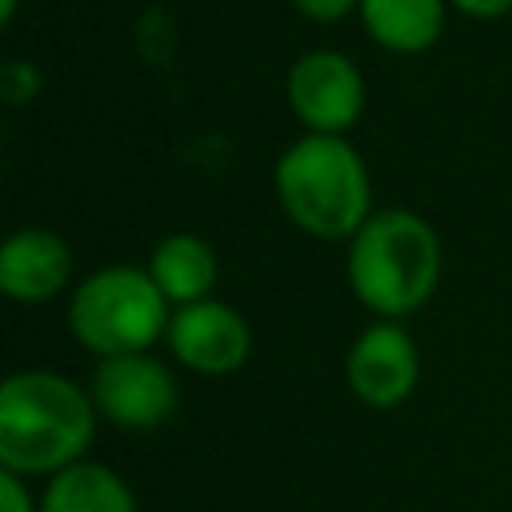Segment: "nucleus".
<instances>
[{
	"label": "nucleus",
	"mask_w": 512,
	"mask_h": 512,
	"mask_svg": "<svg viewBox=\"0 0 512 512\" xmlns=\"http://www.w3.org/2000/svg\"><path fill=\"white\" fill-rule=\"evenodd\" d=\"M92 392L52 368H24L0 384V468L56 476L84 460L96 436Z\"/></svg>",
	"instance_id": "f257e3e1"
},
{
	"label": "nucleus",
	"mask_w": 512,
	"mask_h": 512,
	"mask_svg": "<svg viewBox=\"0 0 512 512\" xmlns=\"http://www.w3.org/2000/svg\"><path fill=\"white\" fill-rule=\"evenodd\" d=\"M348 284L376 320L420 312L440 284V240L408 208H380L348 240Z\"/></svg>",
	"instance_id": "f03ea898"
},
{
	"label": "nucleus",
	"mask_w": 512,
	"mask_h": 512,
	"mask_svg": "<svg viewBox=\"0 0 512 512\" xmlns=\"http://www.w3.org/2000/svg\"><path fill=\"white\" fill-rule=\"evenodd\" d=\"M276 200L284 216L320 240H352L372 216L364 156L344 136L304 132L276 160Z\"/></svg>",
	"instance_id": "7ed1b4c3"
},
{
	"label": "nucleus",
	"mask_w": 512,
	"mask_h": 512,
	"mask_svg": "<svg viewBox=\"0 0 512 512\" xmlns=\"http://www.w3.org/2000/svg\"><path fill=\"white\" fill-rule=\"evenodd\" d=\"M168 296L156 288L148 268L136 264H104L72 288L68 328L80 348L100 360L148 352L160 336H168Z\"/></svg>",
	"instance_id": "20e7f679"
},
{
	"label": "nucleus",
	"mask_w": 512,
	"mask_h": 512,
	"mask_svg": "<svg viewBox=\"0 0 512 512\" xmlns=\"http://www.w3.org/2000/svg\"><path fill=\"white\" fill-rule=\"evenodd\" d=\"M88 392H92L96 412L108 424L128 428V432H144V428L164 424L180 400L172 368L164 360H156L152 352L100 360Z\"/></svg>",
	"instance_id": "39448f33"
},
{
	"label": "nucleus",
	"mask_w": 512,
	"mask_h": 512,
	"mask_svg": "<svg viewBox=\"0 0 512 512\" xmlns=\"http://www.w3.org/2000/svg\"><path fill=\"white\" fill-rule=\"evenodd\" d=\"M284 92L296 120L320 136H344L364 112V76L344 52L332 48L296 56Z\"/></svg>",
	"instance_id": "423d86ee"
},
{
	"label": "nucleus",
	"mask_w": 512,
	"mask_h": 512,
	"mask_svg": "<svg viewBox=\"0 0 512 512\" xmlns=\"http://www.w3.org/2000/svg\"><path fill=\"white\" fill-rule=\"evenodd\" d=\"M164 340H168L172 360L196 376H232L252 356L248 320L216 296L176 308Z\"/></svg>",
	"instance_id": "0eeeda50"
},
{
	"label": "nucleus",
	"mask_w": 512,
	"mask_h": 512,
	"mask_svg": "<svg viewBox=\"0 0 512 512\" xmlns=\"http://www.w3.org/2000/svg\"><path fill=\"white\" fill-rule=\"evenodd\" d=\"M344 376L356 400L368 408H400L420 380L416 340L400 320H372L348 348Z\"/></svg>",
	"instance_id": "6e6552de"
},
{
	"label": "nucleus",
	"mask_w": 512,
	"mask_h": 512,
	"mask_svg": "<svg viewBox=\"0 0 512 512\" xmlns=\"http://www.w3.org/2000/svg\"><path fill=\"white\" fill-rule=\"evenodd\" d=\"M72 280V248L52 228H16L0 248V288L20 304H44Z\"/></svg>",
	"instance_id": "1a4fd4ad"
},
{
	"label": "nucleus",
	"mask_w": 512,
	"mask_h": 512,
	"mask_svg": "<svg viewBox=\"0 0 512 512\" xmlns=\"http://www.w3.org/2000/svg\"><path fill=\"white\" fill-rule=\"evenodd\" d=\"M148 272H152L156 288L168 296V304L184 308V304H196V300H208L212 296L220 260H216V252H212V244L204 236H196V232H172V236H164L152 248Z\"/></svg>",
	"instance_id": "9d476101"
},
{
	"label": "nucleus",
	"mask_w": 512,
	"mask_h": 512,
	"mask_svg": "<svg viewBox=\"0 0 512 512\" xmlns=\"http://www.w3.org/2000/svg\"><path fill=\"white\" fill-rule=\"evenodd\" d=\"M444 16L448 0H360L368 36L396 56L428 52L444 32Z\"/></svg>",
	"instance_id": "9b49d317"
},
{
	"label": "nucleus",
	"mask_w": 512,
	"mask_h": 512,
	"mask_svg": "<svg viewBox=\"0 0 512 512\" xmlns=\"http://www.w3.org/2000/svg\"><path fill=\"white\" fill-rule=\"evenodd\" d=\"M40 512H140L128 480L108 464L80 460L56 476L40 496Z\"/></svg>",
	"instance_id": "f8f14e48"
},
{
	"label": "nucleus",
	"mask_w": 512,
	"mask_h": 512,
	"mask_svg": "<svg viewBox=\"0 0 512 512\" xmlns=\"http://www.w3.org/2000/svg\"><path fill=\"white\" fill-rule=\"evenodd\" d=\"M0 512H40V504L32 500L24 476L0 468Z\"/></svg>",
	"instance_id": "ddd939ff"
},
{
	"label": "nucleus",
	"mask_w": 512,
	"mask_h": 512,
	"mask_svg": "<svg viewBox=\"0 0 512 512\" xmlns=\"http://www.w3.org/2000/svg\"><path fill=\"white\" fill-rule=\"evenodd\" d=\"M292 4L304 20H316V24H336L352 8H360V0H292Z\"/></svg>",
	"instance_id": "4468645a"
},
{
	"label": "nucleus",
	"mask_w": 512,
	"mask_h": 512,
	"mask_svg": "<svg viewBox=\"0 0 512 512\" xmlns=\"http://www.w3.org/2000/svg\"><path fill=\"white\" fill-rule=\"evenodd\" d=\"M448 4L472 20H500L512 12V0H448Z\"/></svg>",
	"instance_id": "2eb2a0df"
},
{
	"label": "nucleus",
	"mask_w": 512,
	"mask_h": 512,
	"mask_svg": "<svg viewBox=\"0 0 512 512\" xmlns=\"http://www.w3.org/2000/svg\"><path fill=\"white\" fill-rule=\"evenodd\" d=\"M16 16V0H0V24H12Z\"/></svg>",
	"instance_id": "dca6fc26"
}]
</instances>
